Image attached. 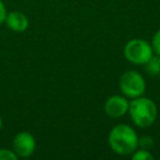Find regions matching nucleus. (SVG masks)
<instances>
[{"label": "nucleus", "mask_w": 160, "mask_h": 160, "mask_svg": "<svg viewBox=\"0 0 160 160\" xmlns=\"http://www.w3.org/2000/svg\"><path fill=\"white\" fill-rule=\"evenodd\" d=\"M111 149L121 156H129L138 148V136L135 129L126 124H118L111 129L108 137Z\"/></svg>", "instance_id": "f257e3e1"}, {"label": "nucleus", "mask_w": 160, "mask_h": 160, "mask_svg": "<svg viewBox=\"0 0 160 160\" xmlns=\"http://www.w3.org/2000/svg\"><path fill=\"white\" fill-rule=\"evenodd\" d=\"M128 113L132 122L140 128L150 127L157 118V105L152 100L145 97L134 98L129 102Z\"/></svg>", "instance_id": "f03ea898"}, {"label": "nucleus", "mask_w": 160, "mask_h": 160, "mask_svg": "<svg viewBox=\"0 0 160 160\" xmlns=\"http://www.w3.org/2000/svg\"><path fill=\"white\" fill-rule=\"evenodd\" d=\"M152 53L151 45L142 38H133L124 47L125 58L135 65H145L153 56Z\"/></svg>", "instance_id": "7ed1b4c3"}, {"label": "nucleus", "mask_w": 160, "mask_h": 160, "mask_svg": "<svg viewBox=\"0 0 160 160\" xmlns=\"http://www.w3.org/2000/svg\"><path fill=\"white\" fill-rule=\"evenodd\" d=\"M118 86L122 93L132 99L142 97L146 90V81L144 77L135 70L125 71L120 77Z\"/></svg>", "instance_id": "20e7f679"}, {"label": "nucleus", "mask_w": 160, "mask_h": 160, "mask_svg": "<svg viewBox=\"0 0 160 160\" xmlns=\"http://www.w3.org/2000/svg\"><path fill=\"white\" fill-rule=\"evenodd\" d=\"M13 151L18 157L28 158L35 151V138L29 132H20L13 138Z\"/></svg>", "instance_id": "39448f33"}, {"label": "nucleus", "mask_w": 160, "mask_h": 160, "mask_svg": "<svg viewBox=\"0 0 160 160\" xmlns=\"http://www.w3.org/2000/svg\"><path fill=\"white\" fill-rule=\"evenodd\" d=\"M129 102L123 96H112L108 98L104 103V111L108 116L112 118H120L128 112Z\"/></svg>", "instance_id": "423d86ee"}, {"label": "nucleus", "mask_w": 160, "mask_h": 160, "mask_svg": "<svg viewBox=\"0 0 160 160\" xmlns=\"http://www.w3.org/2000/svg\"><path fill=\"white\" fill-rule=\"evenodd\" d=\"M5 22L11 31L17 33L27 31V29L29 28V19L24 13L20 11H11L7 13Z\"/></svg>", "instance_id": "0eeeda50"}, {"label": "nucleus", "mask_w": 160, "mask_h": 160, "mask_svg": "<svg viewBox=\"0 0 160 160\" xmlns=\"http://www.w3.org/2000/svg\"><path fill=\"white\" fill-rule=\"evenodd\" d=\"M145 69L150 76H159L160 75V56H152L148 62L145 64Z\"/></svg>", "instance_id": "6e6552de"}, {"label": "nucleus", "mask_w": 160, "mask_h": 160, "mask_svg": "<svg viewBox=\"0 0 160 160\" xmlns=\"http://www.w3.org/2000/svg\"><path fill=\"white\" fill-rule=\"evenodd\" d=\"M132 159L133 160H152L153 156L149 152V150L147 149H136L133 153H132Z\"/></svg>", "instance_id": "1a4fd4ad"}, {"label": "nucleus", "mask_w": 160, "mask_h": 160, "mask_svg": "<svg viewBox=\"0 0 160 160\" xmlns=\"http://www.w3.org/2000/svg\"><path fill=\"white\" fill-rule=\"evenodd\" d=\"M138 147L149 150L153 147V139L149 136H142V137L138 138Z\"/></svg>", "instance_id": "9d476101"}, {"label": "nucleus", "mask_w": 160, "mask_h": 160, "mask_svg": "<svg viewBox=\"0 0 160 160\" xmlns=\"http://www.w3.org/2000/svg\"><path fill=\"white\" fill-rule=\"evenodd\" d=\"M18 156L16 155L13 150H9V149H0V160H17Z\"/></svg>", "instance_id": "9b49d317"}, {"label": "nucleus", "mask_w": 160, "mask_h": 160, "mask_svg": "<svg viewBox=\"0 0 160 160\" xmlns=\"http://www.w3.org/2000/svg\"><path fill=\"white\" fill-rule=\"evenodd\" d=\"M151 47H152V51L156 53V55L160 56V29L153 35L152 42H151Z\"/></svg>", "instance_id": "f8f14e48"}, {"label": "nucleus", "mask_w": 160, "mask_h": 160, "mask_svg": "<svg viewBox=\"0 0 160 160\" xmlns=\"http://www.w3.org/2000/svg\"><path fill=\"white\" fill-rule=\"evenodd\" d=\"M6 18H7V9H6V6L2 2V0H0V24L5 22Z\"/></svg>", "instance_id": "ddd939ff"}, {"label": "nucleus", "mask_w": 160, "mask_h": 160, "mask_svg": "<svg viewBox=\"0 0 160 160\" xmlns=\"http://www.w3.org/2000/svg\"><path fill=\"white\" fill-rule=\"evenodd\" d=\"M2 127V118H1V116H0V128Z\"/></svg>", "instance_id": "4468645a"}]
</instances>
